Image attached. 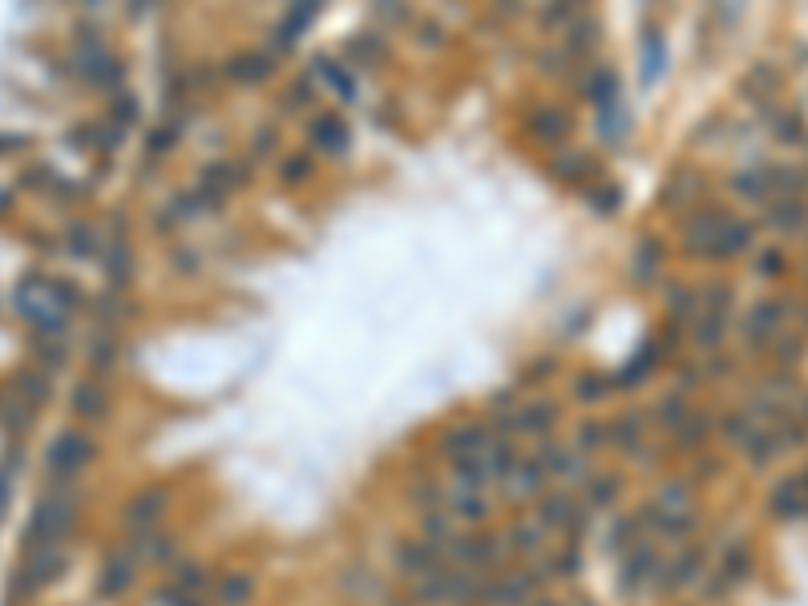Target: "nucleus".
<instances>
[{
    "instance_id": "1",
    "label": "nucleus",
    "mask_w": 808,
    "mask_h": 606,
    "mask_svg": "<svg viewBox=\"0 0 808 606\" xmlns=\"http://www.w3.org/2000/svg\"><path fill=\"white\" fill-rule=\"evenodd\" d=\"M85 295L65 283V279H45V275H29L21 279V287L13 291V308L29 320V328L37 336H57L65 340V328H69V312L77 308Z\"/></svg>"
},
{
    "instance_id": "2",
    "label": "nucleus",
    "mask_w": 808,
    "mask_h": 606,
    "mask_svg": "<svg viewBox=\"0 0 808 606\" xmlns=\"http://www.w3.org/2000/svg\"><path fill=\"white\" fill-rule=\"evenodd\" d=\"M77 522V493L73 485H53L37 505L25 526V550L29 546H61Z\"/></svg>"
},
{
    "instance_id": "3",
    "label": "nucleus",
    "mask_w": 808,
    "mask_h": 606,
    "mask_svg": "<svg viewBox=\"0 0 808 606\" xmlns=\"http://www.w3.org/2000/svg\"><path fill=\"white\" fill-rule=\"evenodd\" d=\"M93 457H97L93 437H89L85 429H65V433H57V437L49 441V449H45V473H49L53 485H69L73 477H81V469H85Z\"/></svg>"
},
{
    "instance_id": "4",
    "label": "nucleus",
    "mask_w": 808,
    "mask_h": 606,
    "mask_svg": "<svg viewBox=\"0 0 808 606\" xmlns=\"http://www.w3.org/2000/svg\"><path fill=\"white\" fill-rule=\"evenodd\" d=\"M61 570H65L61 546H29V550H25V562H21L17 574H13V594H17V598H33L41 586L57 582Z\"/></svg>"
},
{
    "instance_id": "5",
    "label": "nucleus",
    "mask_w": 808,
    "mask_h": 606,
    "mask_svg": "<svg viewBox=\"0 0 808 606\" xmlns=\"http://www.w3.org/2000/svg\"><path fill=\"white\" fill-rule=\"evenodd\" d=\"M134 554L130 550H110L106 558H101V570H97V594L101 598H118L130 590L134 582Z\"/></svg>"
},
{
    "instance_id": "6",
    "label": "nucleus",
    "mask_w": 808,
    "mask_h": 606,
    "mask_svg": "<svg viewBox=\"0 0 808 606\" xmlns=\"http://www.w3.org/2000/svg\"><path fill=\"white\" fill-rule=\"evenodd\" d=\"M534 590H538L534 574H510L501 582H481V598L489 606H522V602L534 598Z\"/></svg>"
},
{
    "instance_id": "7",
    "label": "nucleus",
    "mask_w": 808,
    "mask_h": 606,
    "mask_svg": "<svg viewBox=\"0 0 808 606\" xmlns=\"http://www.w3.org/2000/svg\"><path fill=\"white\" fill-rule=\"evenodd\" d=\"M162 514H166V493L162 489H138L126 505V526H130V534L154 530L162 522Z\"/></svg>"
},
{
    "instance_id": "8",
    "label": "nucleus",
    "mask_w": 808,
    "mask_h": 606,
    "mask_svg": "<svg viewBox=\"0 0 808 606\" xmlns=\"http://www.w3.org/2000/svg\"><path fill=\"white\" fill-rule=\"evenodd\" d=\"M69 409H73V417H81V425H93L110 413V396L97 380H81L69 392Z\"/></svg>"
},
{
    "instance_id": "9",
    "label": "nucleus",
    "mask_w": 808,
    "mask_h": 606,
    "mask_svg": "<svg viewBox=\"0 0 808 606\" xmlns=\"http://www.w3.org/2000/svg\"><path fill=\"white\" fill-rule=\"evenodd\" d=\"M619 558H623V566H619V590L635 594L647 578H655V566H659V562H655V550H651V546L639 542V546H631V550L619 554Z\"/></svg>"
},
{
    "instance_id": "10",
    "label": "nucleus",
    "mask_w": 808,
    "mask_h": 606,
    "mask_svg": "<svg viewBox=\"0 0 808 606\" xmlns=\"http://www.w3.org/2000/svg\"><path fill=\"white\" fill-rule=\"evenodd\" d=\"M768 510H772V518H780V522H792V518H800V514L808 510V493H804L800 477H788V481H780V485L772 489Z\"/></svg>"
},
{
    "instance_id": "11",
    "label": "nucleus",
    "mask_w": 808,
    "mask_h": 606,
    "mask_svg": "<svg viewBox=\"0 0 808 606\" xmlns=\"http://www.w3.org/2000/svg\"><path fill=\"white\" fill-rule=\"evenodd\" d=\"M396 566H400L404 574H417V578H425V574L441 570V554H437V546H433V542H404V546L396 550Z\"/></svg>"
},
{
    "instance_id": "12",
    "label": "nucleus",
    "mask_w": 808,
    "mask_h": 606,
    "mask_svg": "<svg viewBox=\"0 0 808 606\" xmlns=\"http://www.w3.org/2000/svg\"><path fill=\"white\" fill-rule=\"evenodd\" d=\"M538 518H542V526H558V530H566V526L578 530V522H582L578 501L570 493H546L538 505Z\"/></svg>"
},
{
    "instance_id": "13",
    "label": "nucleus",
    "mask_w": 808,
    "mask_h": 606,
    "mask_svg": "<svg viewBox=\"0 0 808 606\" xmlns=\"http://www.w3.org/2000/svg\"><path fill=\"white\" fill-rule=\"evenodd\" d=\"M13 392L29 404V409H41V404H49L53 400V380H49V372L45 368H25V372H17V380H13Z\"/></svg>"
},
{
    "instance_id": "14",
    "label": "nucleus",
    "mask_w": 808,
    "mask_h": 606,
    "mask_svg": "<svg viewBox=\"0 0 808 606\" xmlns=\"http://www.w3.org/2000/svg\"><path fill=\"white\" fill-rule=\"evenodd\" d=\"M554 421H558V409L550 400H534V404H526V409L514 413V429L530 433V437H546L554 429Z\"/></svg>"
},
{
    "instance_id": "15",
    "label": "nucleus",
    "mask_w": 808,
    "mask_h": 606,
    "mask_svg": "<svg viewBox=\"0 0 808 606\" xmlns=\"http://www.w3.org/2000/svg\"><path fill=\"white\" fill-rule=\"evenodd\" d=\"M453 558L465 566V570H477V566H489L493 558H497V542L493 538H481V534H473V538H461V542H453Z\"/></svg>"
},
{
    "instance_id": "16",
    "label": "nucleus",
    "mask_w": 808,
    "mask_h": 606,
    "mask_svg": "<svg viewBox=\"0 0 808 606\" xmlns=\"http://www.w3.org/2000/svg\"><path fill=\"white\" fill-rule=\"evenodd\" d=\"M481 449H485V429H481V425H461V429H449V433H445V453H449L453 461L477 457Z\"/></svg>"
},
{
    "instance_id": "17",
    "label": "nucleus",
    "mask_w": 808,
    "mask_h": 606,
    "mask_svg": "<svg viewBox=\"0 0 808 606\" xmlns=\"http://www.w3.org/2000/svg\"><path fill=\"white\" fill-rule=\"evenodd\" d=\"M655 514H659V518L691 514V485H687V481H671V485H663L659 497H655Z\"/></svg>"
},
{
    "instance_id": "18",
    "label": "nucleus",
    "mask_w": 808,
    "mask_h": 606,
    "mask_svg": "<svg viewBox=\"0 0 808 606\" xmlns=\"http://www.w3.org/2000/svg\"><path fill=\"white\" fill-rule=\"evenodd\" d=\"M251 590H255V582H251V574H243V570H235V574H227V578H219V586H215V598H219V606H243L247 598H251Z\"/></svg>"
},
{
    "instance_id": "19",
    "label": "nucleus",
    "mask_w": 808,
    "mask_h": 606,
    "mask_svg": "<svg viewBox=\"0 0 808 606\" xmlns=\"http://www.w3.org/2000/svg\"><path fill=\"white\" fill-rule=\"evenodd\" d=\"M114 364H118V340L110 332H97L93 348H89V368L97 376H106V372H114Z\"/></svg>"
},
{
    "instance_id": "20",
    "label": "nucleus",
    "mask_w": 808,
    "mask_h": 606,
    "mask_svg": "<svg viewBox=\"0 0 808 606\" xmlns=\"http://www.w3.org/2000/svg\"><path fill=\"white\" fill-rule=\"evenodd\" d=\"M643 542V514H627L615 522V534H611V550L615 554H627L631 546Z\"/></svg>"
},
{
    "instance_id": "21",
    "label": "nucleus",
    "mask_w": 808,
    "mask_h": 606,
    "mask_svg": "<svg viewBox=\"0 0 808 606\" xmlns=\"http://www.w3.org/2000/svg\"><path fill=\"white\" fill-rule=\"evenodd\" d=\"M671 429H675V441H679L683 449H695V445H703V441H707V417H703V413H695V417H691V413H683V417H679Z\"/></svg>"
},
{
    "instance_id": "22",
    "label": "nucleus",
    "mask_w": 808,
    "mask_h": 606,
    "mask_svg": "<svg viewBox=\"0 0 808 606\" xmlns=\"http://www.w3.org/2000/svg\"><path fill=\"white\" fill-rule=\"evenodd\" d=\"M703 574V550H687L679 562L667 566V586H687Z\"/></svg>"
},
{
    "instance_id": "23",
    "label": "nucleus",
    "mask_w": 808,
    "mask_h": 606,
    "mask_svg": "<svg viewBox=\"0 0 808 606\" xmlns=\"http://www.w3.org/2000/svg\"><path fill=\"white\" fill-rule=\"evenodd\" d=\"M748 570H752V554H748V550L736 542V546L724 554V586L732 590L736 582H744V578H748Z\"/></svg>"
},
{
    "instance_id": "24",
    "label": "nucleus",
    "mask_w": 808,
    "mask_h": 606,
    "mask_svg": "<svg viewBox=\"0 0 808 606\" xmlns=\"http://www.w3.org/2000/svg\"><path fill=\"white\" fill-rule=\"evenodd\" d=\"M312 138H316L324 150H344L348 130H344V122H340V118H320V122L312 126Z\"/></svg>"
},
{
    "instance_id": "25",
    "label": "nucleus",
    "mask_w": 808,
    "mask_h": 606,
    "mask_svg": "<svg viewBox=\"0 0 808 606\" xmlns=\"http://www.w3.org/2000/svg\"><path fill=\"white\" fill-rule=\"evenodd\" d=\"M776 324H780V308H772V303H764V308H756V312H752V320H748V336H752V340H772Z\"/></svg>"
},
{
    "instance_id": "26",
    "label": "nucleus",
    "mask_w": 808,
    "mask_h": 606,
    "mask_svg": "<svg viewBox=\"0 0 808 606\" xmlns=\"http://www.w3.org/2000/svg\"><path fill=\"white\" fill-rule=\"evenodd\" d=\"M619 489H623V481H619L615 473H602L598 481H590L586 501H590V505H611V501L619 497Z\"/></svg>"
},
{
    "instance_id": "27",
    "label": "nucleus",
    "mask_w": 808,
    "mask_h": 606,
    "mask_svg": "<svg viewBox=\"0 0 808 606\" xmlns=\"http://www.w3.org/2000/svg\"><path fill=\"white\" fill-rule=\"evenodd\" d=\"M510 477H514V485H518V493H534V489L546 481V465H542V461H518V469H514Z\"/></svg>"
},
{
    "instance_id": "28",
    "label": "nucleus",
    "mask_w": 808,
    "mask_h": 606,
    "mask_svg": "<svg viewBox=\"0 0 808 606\" xmlns=\"http://www.w3.org/2000/svg\"><path fill=\"white\" fill-rule=\"evenodd\" d=\"M724 437H728V441H736V445H748V441L756 437V425H752V417H748V413H736V417H728V421H724Z\"/></svg>"
},
{
    "instance_id": "29",
    "label": "nucleus",
    "mask_w": 808,
    "mask_h": 606,
    "mask_svg": "<svg viewBox=\"0 0 808 606\" xmlns=\"http://www.w3.org/2000/svg\"><path fill=\"white\" fill-rule=\"evenodd\" d=\"M611 429H615V441H619L623 449H635V445L643 441V421H639V417H619Z\"/></svg>"
},
{
    "instance_id": "30",
    "label": "nucleus",
    "mask_w": 808,
    "mask_h": 606,
    "mask_svg": "<svg viewBox=\"0 0 808 606\" xmlns=\"http://www.w3.org/2000/svg\"><path fill=\"white\" fill-rule=\"evenodd\" d=\"M514 469H518V453H514V445L493 449V457H489V473H493V477H510Z\"/></svg>"
},
{
    "instance_id": "31",
    "label": "nucleus",
    "mask_w": 808,
    "mask_h": 606,
    "mask_svg": "<svg viewBox=\"0 0 808 606\" xmlns=\"http://www.w3.org/2000/svg\"><path fill=\"white\" fill-rule=\"evenodd\" d=\"M606 388H611V384H606L598 372H590V376H582V380L574 384V396L590 404V400H602V396H606Z\"/></svg>"
},
{
    "instance_id": "32",
    "label": "nucleus",
    "mask_w": 808,
    "mask_h": 606,
    "mask_svg": "<svg viewBox=\"0 0 808 606\" xmlns=\"http://www.w3.org/2000/svg\"><path fill=\"white\" fill-rule=\"evenodd\" d=\"M510 542H514L518 550H538V546H542V526L522 522V526H514V530H510Z\"/></svg>"
},
{
    "instance_id": "33",
    "label": "nucleus",
    "mask_w": 808,
    "mask_h": 606,
    "mask_svg": "<svg viewBox=\"0 0 808 606\" xmlns=\"http://www.w3.org/2000/svg\"><path fill=\"white\" fill-rule=\"evenodd\" d=\"M457 514H461L465 522H481V518L489 514V505H485L477 493H461V497H457Z\"/></svg>"
},
{
    "instance_id": "34",
    "label": "nucleus",
    "mask_w": 808,
    "mask_h": 606,
    "mask_svg": "<svg viewBox=\"0 0 808 606\" xmlns=\"http://www.w3.org/2000/svg\"><path fill=\"white\" fill-rule=\"evenodd\" d=\"M130 275V251H126V243L122 239H114V247H110V279H126Z\"/></svg>"
},
{
    "instance_id": "35",
    "label": "nucleus",
    "mask_w": 808,
    "mask_h": 606,
    "mask_svg": "<svg viewBox=\"0 0 808 606\" xmlns=\"http://www.w3.org/2000/svg\"><path fill=\"white\" fill-rule=\"evenodd\" d=\"M542 465H546V473H574V457L566 449H546Z\"/></svg>"
},
{
    "instance_id": "36",
    "label": "nucleus",
    "mask_w": 808,
    "mask_h": 606,
    "mask_svg": "<svg viewBox=\"0 0 808 606\" xmlns=\"http://www.w3.org/2000/svg\"><path fill=\"white\" fill-rule=\"evenodd\" d=\"M683 413H687V409H683V396H667V404H659V413H655V417H659V425H667V429H671V425H675Z\"/></svg>"
},
{
    "instance_id": "37",
    "label": "nucleus",
    "mask_w": 808,
    "mask_h": 606,
    "mask_svg": "<svg viewBox=\"0 0 808 606\" xmlns=\"http://www.w3.org/2000/svg\"><path fill=\"white\" fill-rule=\"evenodd\" d=\"M606 441H611V425H594V421H586L582 425V445H606Z\"/></svg>"
},
{
    "instance_id": "38",
    "label": "nucleus",
    "mask_w": 808,
    "mask_h": 606,
    "mask_svg": "<svg viewBox=\"0 0 808 606\" xmlns=\"http://www.w3.org/2000/svg\"><path fill=\"white\" fill-rule=\"evenodd\" d=\"M659 65H663V45H659V41H651V45H647V65H643V77H647V81H655Z\"/></svg>"
},
{
    "instance_id": "39",
    "label": "nucleus",
    "mask_w": 808,
    "mask_h": 606,
    "mask_svg": "<svg viewBox=\"0 0 808 606\" xmlns=\"http://www.w3.org/2000/svg\"><path fill=\"white\" fill-rule=\"evenodd\" d=\"M69 235H73V243H69V247H73L77 255H89V251H93V231H89V227H73Z\"/></svg>"
},
{
    "instance_id": "40",
    "label": "nucleus",
    "mask_w": 808,
    "mask_h": 606,
    "mask_svg": "<svg viewBox=\"0 0 808 606\" xmlns=\"http://www.w3.org/2000/svg\"><path fill=\"white\" fill-rule=\"evenodd\" d=\"M449 538V522L445 518H425V542H445Z\"/></svg>"
},
{
    "instance_id": "41",
    "label": "nucleus",
    "mask_w": 808,
    "mask_h": 606,
    "mask_svg": "<svg viewBox=\"0 0 808 606\" xmlns=\"http://www.w3.org/2000/svg\"><path fill=\"white\" fill-rule=\"evenodd\" d=\"M21 142H25V138H13V134H0V154H9V150H21Z\"/></svg>"
},
{
    "instance_id": "42",
    "label": "nucleus",
    "mask_w": 808,
    "mask_h": 606,
    "mask_svg": "<svg viewBox=\"0 0 808 606\" xmlns=\"http://www.w3.org/2000/svg\"><path fill=\"white\" fill-rule=\"evenodd\" d=\"M9 505V473H0V510Z\"/></svg>"
},
{
    "instance_id": "43",
    "label": "nucleus",
    "mask_w": 808,
    "mask_h": 606,
    "mask_svg": "<svg viewBox=\"0 0 808 606\" xmlns=\"http://www.w3.org/2000/svg\"><path fill=\"white\" fill-rule=\"evenodd\" d=\"M534 606H558V602H550V598H538V602H534Z\"/></svg>"
},
{
    "instance_id": "44",
    "label": "nucleus",
    "mask_w": 808,
    "mask_h": 606,
    "mask_svg": "<svg viewBox=\"0 0 808 606\" xmlns=\"http://www.w3.org/2000/svg\"><path fill=\"white\" fill-rule=\"evenodd\" d=\"M800 485H804V493H808V469H804V477H800Z\"/></svg>"
}]
</instances>
